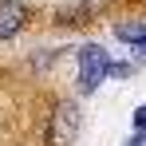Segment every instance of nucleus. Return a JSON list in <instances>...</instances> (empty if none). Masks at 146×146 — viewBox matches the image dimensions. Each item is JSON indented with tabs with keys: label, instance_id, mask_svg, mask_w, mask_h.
I'll return each instance as SVG.
<instances>
[{
	"label": "nucleus",
	"instance_id": "f257e3e1",
	"mask_svg": "<svg viewBox=\"0 0 146 146\" xmlns=\"http://www.w3.org/2000/svg\"><path fill=\"white\" fill-rule=\"evenodd\" d=\"M111 67V51L103 44H83L79 48V91H95L99 83H107Z\"/></svg>",
	"mask_w": 146,
	"mask_h": 146
},
{
	"label": "nucleus",
	"instance_id": "f03ea898",
	"mask_svg": "<svg viewBox=\"0 0 146 146\" xmlns=\"http://www.w3.org/2000/svg\"><path fill=\"white\" fill-rule=\"evenodd\" d=\"M79 134V107L75 103H55L48 119V146H71Z\"/></svg>",
	"mask_w": 146,
	"mask_h": 146
},
{
	"label": "nucleus",
	"instance_id": "7ed1b4c3",
	"mask_svg": "<svg viewBox=\"0 0 146 146\" xmlns=\"http://www.w3.org/2000/svg\"><path fill=\"white\" fill-rule=\"evenodd\" d=\"M32 20V8L24 0H0V40H16Z\"/></svg>",
	"mask_w": 146,
	"mask_h": 146
},
{
	"label": "nucleus",
	"instance_id": "20e7f679",
	"mask_svg": "<svg viewBox=\"0 0 146 146\" xmlns=\"http://www.w3.org/2000/svg\"><path fill=\"white\" fill-rule=\"evenodd\" d=\"M87 16H95V4H67V8H59V24H87Z\"/></svg>",
	"mask_w": 146,
	"mask_h": 146
},
{
	"label": "nucleus",
	"instance_id": "39448f33",
	"mask_svg": "<svg viewBox=\"0 0 146 146\" xmlns=\"http://www.w3.org/2000/svg\"><path fill=\"white\" fill-rule=\"evenodd\" d=\"M130 75H134L130 63H111V67H107V79H130Z\"/></svg>",
	"mask_w": 146,
	"mask_h": 146
},
{
	"label": "nucleus",
	"instance_id": "423d86ee",
	"mask_svg": "<svg viewBox=\"0 0 146 146\" xmlns=\"http://www.w3.org/2000/svg\"><path fill=\"white\" fill-rule=\"evenodd\" d=\"M134 130H146V103L134 111Z\"/></svg>",
	"mask_w": 146,
	"mask_h": 146
},
{
	"label": "nucleus",
	"instance_id": "0eeeda50",
	"mask_svg": "<svg viewBox=\"0 0 146 146\" xmlns=\"http://www.w3.org/2000/svg\"><path fill=\"white\" fill-rule=\"evenodd\" d=\"M134 48H138V55H142V59H146V32H142V36H138V40H134Z\"/></svg>",
	"mask_w": 146,
	"mask_h": 146
},
{
	"label": "nucleus",
	"instance_id": "6e6552de",
	"mask_svg": "<svg viewBox=\"0 0 146 146\" xmlns=\"http://www.w3.org/2000/svg\"><path fill=\"white\" fill-rule=\"evenodd\" d=\"M126 146H146V130H138V134H134V138H130Z\"/></svg>",
	"mask_w": 146,
	"mask_h": 146
}]
</instances>
